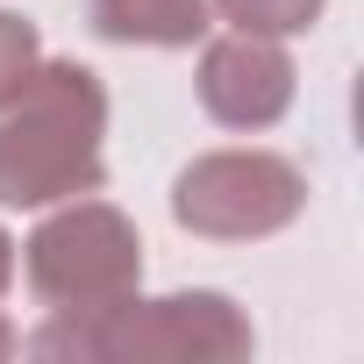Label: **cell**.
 Here are the masks:
<instances>
[{"label":"cell","mask_w":364,"mask_h":364,"mask_svg":"<svg viewBox=\"0 0 364 364\" xmlns=\"http://www.w3.org/2000/svg\"><path fill=\"white\" fill-rule=\"evenodd\" d=\"M107 93L79 58H36L29 86L0 107V200L8 208H58L100 193L107 157Z\"/></svg>","instance_id":"1"},{"label":"cell","mask_w":364,"mask_h":364,"mask_svg":"<svg viewBox=\"0 0 364 364\" xmlns=\"http://www.w3.org/2000/svg\"><path fill=\"white\" fill-rule=\"evenodd\" d=\"M22 272L50 314H107L143 286V236L107 200H65L29 243Z\"/></svg>","instance_id":"2"},{"label":"cell","mask_w":364,"mask_h":364,"mask_svg":"<svg viewBox=\"0 0 364 364\" xmlns=\"http://www.w3.org/2000/svg\"><path fill=\"white\" fill-rule=\"evenodd\" d=\"M307 215V178L272 150H208L171 178V222L208 243H257Z\"/></svg>","instance_id":"3"},{"label":"cell","mask_w":364,"mask_h":364,"mask_svg":"<svg viewBox=\"0 0 364 364\" xmlns=\"http://www.w3.org/2000/svg\"><path fill=\"white\" fill-rule=\"evenodd\" d=\"M93 357L107 364H236L250 357V314L229 293H164V300H122L107 314H86Z\"/></svg>","instance_id":"4"},{"label":"cell","mask_w":364,"mask_h":364,"mask_svg":"<svg viewBox=\"0 0 364 364\" xmlns=\"http://www.w3.org/2000/svg\"><path fill=\"white\" fill-rule=\"evenodd\" d=\"M200 107L222 122V129H272L286 107H293V58L279 50V36H250V29H229L200 50Z\"/></svg>","instance_id":"5"},{"label":"cell","mask_w":364,"mask_h":364,"mask_svg":"<svg viewBox=\"0 0 364 364\" xmlns=\"http://www.w3.org/2000/svg\"><path fill=\"white\" fill-rule=\"evenodd\" d=\"M208 0H86V22L107 43H143V50H186L208 36Z\"/></svg>","instance_id":"6"},{"label":"cell","mask_w":364,"mask_h":364,"mask_svg":"<svg viewBox=\"0 0 364 364\" xmlns=\"http://www.w3.org/2000/svg\"><path fill=\"white\" fill-rule=\"evenodd\" d=\"M208 8L250 36H300L321 22V0H208Z\"/></svg>","instance_id":"7"},{"label":"cell","mask_w":364,"mask_h":364,"mask_svg":"<svg viewBox=\"0 0 364 364\" xmlns=\"http://www.w3.org/2000/svg\"><path fill=\"white\" fill-rule=\"evenodd\" d=\"M36 58H43V36H36V22H22V15H0V107H8V100L29 86Z\"/></svg>","instance_id":"8"},{"label":"cell","mask_w":364,"mask_h":364,"mask_svg":"<svg viewBox=\"0 0 364 364\" xmlns=\"http://www.w3.org/2000/svg\"><path fill=\"white\" fill-rule=\"evenodd\" d=\"M8 286H15V236L0 229V293H8Z\"/></svg>","instance_id":"9"},{"label":"cell","mask_w":364,"mask_h":364,"mask_svg":"<svg viewBox=\"0 0 364 364\" xmlns=\"http://www.w3.org/2000/svg\"><path fill=\"white\" fill-rule=\"evenodd\" d=\"M15 350H22V336H15L8 321H0V357H15Z\"/></svg>","instance_id":"10"}]
</instances>
